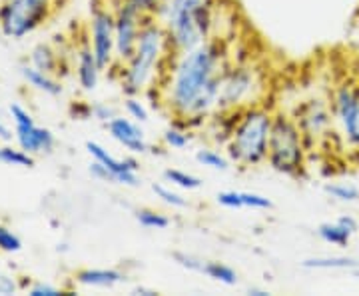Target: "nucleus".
Masks as SVG:
<instances>
[{"mask_svg": "<svg viewBox=\"0 0 359 296\" xmlns=\"http://www.w3.org/2000/svg\"><path fill=\"white\" fill-rule=\"evenodd\" d=\"M226 66V49L219 39L172 54L156 86L168 112L186 127L212 118L218 112L219 84Z\"/></svg>", "mask_w": 359, "mask_h": 296, "instance_id": "obj_1", "label": "nucleus"}, {"mask_svg": "<svg viewBox=\"0 0 359 296\" xmlns=\"http://www.w3.org/2000/svg\"><path fill=\"white\" fill-rule=\"evenodd\" d=\"M172 46L166 28L154 16L142 22L136 52L126 65L120 66V89L126 96H140L158 86L160 78L172 58Z\"/></svg>", "mask_w": 359, "mask_h": 296, "instance_id": "obj_2", "label": "nucleus"}, {"mask_svg": "<svg viewBox=\"0 0 359 296\" xmlns=\"http://www.w3.org/2000/svg\"><path fill=\"white\" fill-rule=\"evenodd\" d=\"M218 0H160L154 16L166 28L172 52L192 51L214 39Z\"/></svg>", "mask_w": 359, "mask_h": 296, "instance_id": "obj_3", "label": "nucleus"}, {"mask_svg": "<svg viewBox=\"0 0 359 296\" xmlns=\"http://www.w3.org/2000/svg\"><path fill=\"white\" fill-rule=\"evenodd\" d=\"M273 124V110L262 104H254L240 110L238 122L231 130L226 144V153L233 165L242 168H254L268 158L269 134Z\"/></svg>", "mask_w": 359, "mask_h": 296, "instance_id": "obj_4", "label": "nucleus"}, {"mask_svg": "<svg viewBox=\"0 0 359 296\" xmlns=\"http://www.w3.org/2000/svg\"><path fill=\"white\" fill-rule=\"evenodd\" d=\"M266 162L271 170L285 176L297 179L304 174L308 165V146L292 115L273 112Z\"/></svg>", "mask_w": 359, "mask_h": 296, "instance_id": "obj_5", "label": "nucleus"}, {"mask_svg": "<svg viewBox=\"0 0 359 296\" xmlns=\"http://www.w3.org/2000/svg\"><path fill=\"white\" fill-rule=\"evenodd\" d=\"M262 92V78L254 66L228 65L222 75L218 110H242L254 106Z\"/></svg>", "mask_w": 359, "mask_h": 296, "instance_id": "obj_6", "label": "nucleus"}, {"mask_svg": "<svg viewBox=\"0 0 359 296\" xmlns=\"http://www.w3.org/2000/svg\"><path fill=\"white\" fill-rule=\"evenodd\" d=\"M292 116L304 136L308 153L313 146H318L320 141L330 136V130L334 129L335 124L332 103L325 98H320V96H313V98H308V101L297 104Z\"/></svg>", "mask_w": 359, "mask_h": 296, "instance_id": "obj_7", "label": "nucleus"}, {"mask_svg": "<svg viewBox=\"0 0 359 296\" xmlns=\"http://www.w3.org/2000/svg\"><path fill=\"white\" fill-rule=\"evenodd\" d=\"M50 0H6L0 11V26L6 37L22 39L44 22Z\"/></svg>", "mask_w": 359, "mask_h": 296, "instance_id": "obj_8", "label": "nucleus"}, {"mask_svg": "<svg viewBox=\"0 0 359 296\" xmlns=\"http://www.w3.org/2000/svg\"><path fill=\"white\" fill-rule=\"evenodd\" d=\"M332 110L337 129L349 148L359 150V84L341 82L332 92Z\"/></svg>", "mask_w": 359, "mask_h": 296, "instance_id": "obj_9", "label": "nucleus"}, {"mask_svg": "<svg viewBox=\"0 0 359 296\" xmlns=\"http://www.w3.org/2000/svg\"><path fill=\"white\" fill-rule=\"evenodd\" d=\"M116 14V65L128 63L136 52L138 34L146 14H142L128 0H120L114 8Z\"/></svg>", "mask_w": 359, "mask_h": 296, "instance_id": "obj_10", "label": "nucleus"}, {"mask_svg": "<svg viewBox=\"0 0 359 296\" xmlns=\"http://www.w3.org/2000/svg\"><path fill=\"white\" fill-rule=\"evenodd\" d=\"M90 49L102 70L116 63V14L112 8L96 6L92 11Z\"/></svg>", "mask_w": 359, "mask_h": 296, "instance_id": "obj_11", "label": "nucleus"}, {"mask_svg": "<svg viewBox=\"0 0 359 296\" xmlns=\"http://www.w3.org/2000/svg\"><path fill=\"white\" fill-rule=\"evenodd\" d=\"M90 156L100 162L104 167L110 170L112 179H114V184H124V186H138V168H140V162L132 156H126V158H116L112 156L102 144L98 142H88L86 144Z\"/></svg>", "mask_w": 359, "mask_h": 296, "instance_id": "obj_12", "label": "nucleus"}, {"mask_svg": "<svg viewBox=\"0 0 359 296\" xmlns=\"http://www.w3.org/2000/svg\"><path fill=\"white\" fill-rule=\"evenodd\" d=\"M106 127H108L110 136H112L120 146H124L128 153H132V155H144V153L150 150L140 122L132 120L130 116H126V118H124V116H116V118H112Z\"/></svg>", "mask_w": 359, "mask_h": 296, "instance_id": "obj_13", "label": "nucleus"}, {"mask_svg": "<svg viewBox=\"0 0 359 296\" xmlns=\"http://www.w3.org/2000/svg\"><path fill=\"white\" fill-rule=\"evenodd\" d=\"M16 141L28 155L48 153L54 146V136L50 130L40 129L34 122L32 124H16Z\"/></svg>", "mask_w": 359, "mask_h": 296, "instance_id": "obj_14", "label": "nucleus"}, {"mask_svg": "<svg viewBox=\"0 0 359 296\" xmlns=\"http://www.w3.org/2000/svg\"><path fill=\"white\" fill-rule=\"evenodd\" d=\"M124 274L116 269H86L78 272L76 281L84 286L94 288H114L120 283H124Z\"/></svg>", "mask_w": 359, "mask_h": 296, "instance_id": "obj_15", "label": "nucleus"}, {"mask_svg": "<svg viewBox=\"0 0 359 296\" xmlns=\"http://www.w3.org/2000/svg\"><path fill=\"white\" fill-rule=\"evenodd\" d=\"M100 65L92 49H84L78 54V82L84 91H94L100 80Z\"/></svg>", "mask_w": 359, "mask_h": 296, "instance_id": "obj_16", "label": "nucleus"}, {"mask_svg": "<svg viewBox=\"0 0 359 296\" xmlns=\"http://www.w3.org/2000/svg\"><path fill=\"white\" fill-rule=\"evenodd\" d=\"M306 271H355L359 269V260L351 257H313L302 262Z\"/></svg>", "mask_w": 359, "mask_h": 296, "instance_id": "obj_17", "label": "nucleus"}, {"mask_svg": "<svg viewBox=\"0 0 359 296\" xmlns=\"http://www.w3.org/2000/svg\"><path fill=\"white\" fill-rule=\"evenodd\" d=\"M20 72H22V77L26 78V82H28L30 86L39 89V91L46 92V94H52V96H56V94L62 92V86H60L56 80H52L50 75L42 72V70L34 68V66H22Z\"/></svg>", "mask_w": 359, "mask_h": 296, "instance_id": "obj_18", "label": "nucleus"}, {"mask_svg": "<svg viewBox=\"0 0 359 296\" xmlns=\"http://www.w3.org/2000/svg\"><path fill=\"white\" fill-rule=\"evenodd\" d=\"M318 236H320L323 243L334 246H347L351 240V232L346 231L337 220L335 222H323L318 226Z\"/></svg>", "mask_w": 359, "mask_h": 296, "instance_id": "obj_19", "label": "nucleus"}, {"mask_svg": "<svg viewBox=\"0 0 359 296\" xmlns=\"http://www.w3.org/2000/svg\"><path fill=\"white\" fill-rule=\"evenodd\" d=\"M202 274H205L212 281L226 284V286H233V284L238 283V272L233 271L231 266H228V264L218 262V260H205Z\"/></svg>", "mask_w": 359, "mask_h": 296, "instance_id": "obj_20", "label": "nucleus"}, {"mask_svg": "<svg viewBox=\"0 0 359 296\" xmlns=\"http://www.w3.org/2000/svg\"><path fill=\"white\" fill-rule=\"evenodd\" d=\"M162 141H164V144H166L168 148H172V150H184V148L190 146L192 134H190V130H188L186 124L176 122L174 127H168V129L164 130Z\"/></svg>", "mask_w": 359, "mask_h": 296, "instance_id": "obj_21", "label": "nucleus"}, {"mask_svg": "<svg viewBox=\"0 0 359 296\" xmlns=\"http://www.w3.org/2000/svg\"><path fill=\"white\" fill-rule=\"evenodd\" d=\"M196 160H198V165L210 168V170H219V172H226L231 162L228 156L218 153L216 148H200L196 153Z\"/></svg>", "mask_w": 359, "mask_h": 296, "instance_id": "obj_22", "label": "nucleus"}, {"mask_svg": "<svg viewBox=\"0 0 359 296\" xmlns=\"http://www.w3.org/2000/svg\"><path fill=\"white\" fill-rule=\"evenodd\" d=\"M136 220L140 222V226L150 229V231H166L170 226V219L160 210H152V208H142L136 212Z\"/></svg>", "mask_w": 359, "mask_h": 296, "instance_id": "obj_23", "label": "nucleus"}, {"mask_svg": "<svg viewBox=\"0 0 359 296\" xmlns=\"http://www.w3.org/2000/svg\"><path fill=\"white\" fill-rule=\"evenodd\" d=\"M164 179H166V182H172L174 186L182 188V191H198L202 186V181L198 176H194L190 172H184L180 168L164 170Z\"/></svg>", "mask_w": 359, "mask_h": 296, "instance_id": "obj_24", "label": "nucleus"}, {"mask_svg": "<svg viewBox=\"0 0 359 296\" xmlns=\"http://www.w3.org/2000/svg\"><path fill=\"white\" fill-rule=\"evenodd\" d=\"M325 193L337 202H358L359 200V188L355 184L332 182V184H325Z\"/></svg>", "mask_w": 359, "mask_h": 296, "instance_id": "obj_25", "label": "nucleus"}, {"mask_svg": "<svg viewBox=\"0 0 359 296\" xmlns=\"http://www.w3.org/2000/svg\"><path fill=\"white\" fill-rule=\"evenodd\" d=\"M32 66L42 70V72H46V75L54 72V68H56V56H54V52L48 46H44V44L36 46L32 51Z\"/></svg>", "mask_w": 359, "mask_h": 296, "instance_id": "obj_26", "label": "nucleus"}, {"mask_svg": "<svg viewBox=\"0 0 359 296\" xmlns=\"http://www.w3.org/2000/svg\"><path fill=\"white\" fill-rule=\"evenodd\" d=\"M152 193H154L164 205L172 206V208H186V206H188V198H184L182 194L176 193V191H172L166 184H154V186H152Z\"/></svg>", "mask_w": 359, "mask_h": 296, "instance_id": "obj_27", "label": "nucleus"}, {"mask_svg": "<svg viewBox=\"0 0 359 296\" xmlns=\"http://www.w3.org/2000/svg\"><path fill=\"white\" fill-rule=\"evenodd\" d=\"M124 110H126V115L132 118V120H136V122H148V118H150V112H148V108H146V104L142 103L140 96H126V101H124Z\"/></svg>", "mask_w": 359, "mask_h": 296, "instance_id": "obj_28", "label": "nucleus"}, {"mask_svg": "<svg viewBox=\"0 0 359 296\" xmlns=\"http://www.w3.org/2000/svg\"><path fill=\"white\" fill-rule=\"evenodd\" d=\"M0 160L6 162V165H13V167H32L34 160L32 156L25 153L22 148L16 150V148H0Z\"/></svg>", "mask_w": 359, "mask_h": 296, "instance_id": "obj_29", "label": "nucleus"}, {"mask_svg": "<svg viewBox=\"0 0 359 296\" xmlns=\"http://www.w3.org/2000/svg\"><path fill=\"white\" fill-rule=\"evenodd\" d=\"M174 260H176V264H180L182 269H186V271H192V272H200L202 274V269H204V262L202 258L192 257V255H186V252H174Z\"/></svg>", "mask_w": 359, "mask_h": 296, "instance_id": "obj_30", "label": "nucleus"}, {"mask_svg": "<svg viewBox=\"0 0 359 296\" xmlns=\"http://www.w3.org/2000/svg\"><path fill=\"white\" fill-rule=\"evenodd\" d=\"M20 246H22V243H20V238L14 232L0 226V250H4V252H18Z\"/></svg>", "mask_w": 359, "mask_h": 296, "instance_id": "obj_31", "label": "nucleus"}, {"mask_svg": "<svg viewBox=\"0 0 359 296\" xmlns=\"http://www.w3.org/2000/svg\"><path fill=\"white\" fill-rule=\"evenodd\" d=\"M242 200H244V208H254V210H269L271 208V200L264 194L242 193Z\"/></svg>", "mask_w": 359, "mask_h": 296, "instance_id": "obj_32", "label": "nucleus"}, {"mask_svg": "<svg viewBox=\"0 0 359 296\" xmlns=\"http://www.w3.org/2000/svg\"><path fill=\"white\" fill-rule=\"evenodd\" d=\"M218 202L224 206V208H230V210H240V208H244L242 193H238V191H224V193H219Z\"/></svg>", "mask_w": 359, "mask_h": 296, "instance_id": "obj_33", "label": "nucleus"}, {"mask_svg": "<svg viewBox=\"0 0 359 296\" xmlns=\"http://www.w3.org/2000/svg\"><path fill=\"white\" fill-rule=\"evenodd\" d=\"M92 116L94 118H98V120H102V122H110L112 118H116V110L114 106H110V104H104V103H98L92 106Z\"/></svg>", "mask_w": 359, "mask_h": 296, "instance_id": "obj_34", "label": "nucleus"}, {"mask_svg": "<svg viewBox=\"0 0 359 296\" xmlns=\"http://www.w3.org/2000/svg\"><path fill=\"white\" fill-rule=\"evenodd\" d=\"M11 115H13L16 124H32V122H34V120H32V116H30V112H26L20 104H13V106H11Z\"/></svg>", "mask_w": 359, "mask_h": 296, "instance_id": "obj_35", "label": "nucleus"}, {"mask_svg": "<svg viewBox=\"0 0 359 296\" xmlns=\"http://www.w3.org/2000/svg\"><path fill=\"white\" fill-rule=\"evenodd\" d=\"M130 4H134L142 14H146V16H152L156 11V6H158V2L160 0H128Z\"/></svg>", "mask_w": 359, "mask_h": 296, "instance_id": "obj_36", "label": "nucleus"}, {"mask_svg": "<svg viewBox=\"0 0 359 296\" xmlns=\"http://www.w3.org/2000/svg\"><path fill=\"white\" fill-rule=\"evenodd\" d=\"M62 295L58 288H54L50 284H36V286H32L30 288V296H58Z\"/></svg>", "mask_w": 359, "mask_h": 296, "instance_id": "obj_37", "label": "nucleus"}, {"mask_svg": "<svg viewBox=\"0 0 359 296\" xmlns=\"http://www.w3.org/2000/svg\"><path fill=\"white\" fill-rule=\"evenodd\" d=\"M13 292H16V283H14L11 276H6V274L0 272V296L13 295Z\"/></svg>", "mask_w": 359, "mask_h": 296, "instance_id": "obj_38", "label": "nucleus"}, {"mask_svg": "<svg viewBox=\"0 0 359 296\" xmlns=\"http://www.w3.org/2000/svg\"><path fill=\"white\" fill-rule=\"evenodd\" d=\"M337 222H339V224H341L346 231L351 232V234H358L359 232V222L353 219L351 214H344V217H339V219H337Z\"/></svg>", "mask_w": 359, "mask_h": 296, "instance_id": "obj_39", "label": "nucleus"}, {"mask_svg": "<svg viewBox=\"0 0 359 296\" xmlns=\"http://www.w3.org/2000/svg\"><path fill=\"white\" fill-rule=\"evenodd\" d=\"M130 295H136V296H156L158 292L152 290V288H144V286H138V288H134Z\"/></svg>", "mask_w": 359, "mask_h": 296, "instance_id": "obj_40", "label": "nucleus"}, {"mask_svg": "<svg viewBox=\"0 0 359 296\" xmlns=\"http://www.w3.org/2000/svg\"><path fill=\"white\" fill-rule=\"evenodd\" d=\"M248 295H252V296H269L268 290H262V288H250L248 290Z\"/></svg>", "mask_w": 359, "mask_h": 296, "instance_id": "obj_41", "label": "nucleus"}, {"mask_svg": "<svg viewBox=\"0 0 359 296\" xmlns=\"http://www.w3.org/2000/svg\"><path fill=\"white\" fill-rule=\"evenodd\" d=\"M0 139H4V141H8V139H11V132L4 129L2 124H0Z\"/></svg>", "mask_w": 359, "mask_h": 296, "instance_id": "obj_42", "label": "nucleus"}, {"mask_svg": "<svg viewBox=\"0 0 359 296\" xmlns=\"http://www.w3.org/2000/svg\"><path fill=\"white\" fill-rule=\"evenodd\" d=\"M358 56H359V49H358Z\"/></svg>", "mask_w": 359, "mask_h": 296, "instance_id": "obj_43", "label": "nucleus"}]
</instances>
